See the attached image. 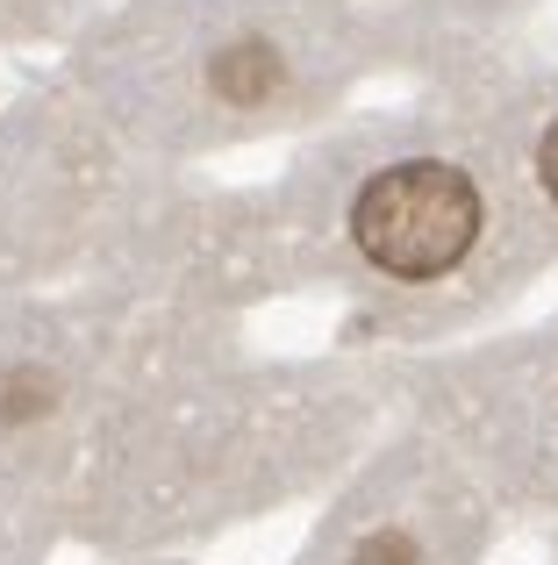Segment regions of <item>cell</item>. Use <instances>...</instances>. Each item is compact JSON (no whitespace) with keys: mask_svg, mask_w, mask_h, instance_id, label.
Here are the masks:
<instances>
[{"mask_svg":"<svg viewBox=\"0 0 558 565\" xmlns=\"http://www.w3.org/2000/svg\"><path fill=\"white\" fill-rule=\"evenodd\" d=\"M266 193L287 287L351 294V344H465L558 265L487 72L330 122Z\"/></svg>","mask_w":558,"mask_h":565,"instance_id":"obj_1","label":"cell"},{"mask_svg":"<svg viewBox=\"0 0 558 565\" xmlns=\"http://www.w3.org/2000/svg\"><path fill=\"white\" fill-rule=\"evenodd\" d=\"M394 408V365H244L201 344L137 386L94 472L57 501V537L100 552L208 537L336 480Z\"/></svg>","mask_w":558,"mask_h":565,"instance_id":"obj_2","label":"cell"},{"mask_svg":"<svg viewBox=\"0 0 558 565\" xmlns=\"http://www.w3.org/2000/svg\"><path fill=\"white\" fill-rule=\"evenodd\" d=\"M373 65L351 0H137L72 43L65 94L122 158L186 172L208 151L330 122Z\"/></svg>","mask_w":558,"mask_h":565,"instance_id":"obj_3","label":"cell"},{"mask_svg":"<svg viewBox=\"0 0 558 565\" xmlns=\"http://www.w3.org/2000/svg\"><path fill=\"white\" fill-rule=\"evenodd\" d=\"M223 337L229 322L158 316L94 287L0 294V494L57 515L137 386Z\"/></svg>","mask_w":558,"mask_h":565,"instance_id":"obj_4","label":"cell"},{"mask_svg":"<svg viewBox=\"0 0 558 565\" xmlns=\"http://www.w3.org/2000/svg\"><path fill=\"white\" fill-rule=\"evenodd\" d=\"M394 408L430 429L502 515H558V316L394 359Z\"/></svg>","mask_w":558,"mask_h":565,"instance_id":"obj_5","label":"cell"},{"mask_svg":"<svg viewBox=\"0 0 558 565\" xmlns=\"http://www.w3.org/2000/svg\"><path fill=\"white\" fill-rule=\"evenodd\" d=\"M502 509L422 423L365 444L287 565H487Z\"/></svg>","mask_w":558,"mask_h":565,"instance_id":"obj_6","label":"cell"},{"mask_svg":"<svg viewBox=\"0 0 558 565\" xmlns=\"http://www.w3.org/2000/svg\"><path fill=\"white\" fill-rule=\"evenodd\" d=\"M129 172L137 158L115 151L65 86L0 115V294L79 279Z\"/></svg>","mask_w":558,"mask_h":565,"instance_id":"obj_7","label":"cell"},{"mask_svg":"<svg viewBox=\"0 0 558 565\" xmlns=\"http://www.w3.org/2000/svg\"><path fill=\"white\" fill-rule=\"evenodd\" d=\"M494 100H502V122H508V151H516L523 193H530L537 222L551 236V258H558V57H508V65H487Z\"/></svg>","mask_w":558,"mask_h":565,"instance_id":"obj_8","label":"cell"},{"mask_svg":"<svg viewBox=\"0 0 558 565\" xmlns=\"http://www.w3.org/2000/svg\"><path fill=\"white\" fill-rule=\"evenodd\" d=\"M57 544V515L43 501L0 494V565H43Z\"/></svg>","mask_w":558,"mask_h":565,"instance_id":"obj_9","label":"cell"},{"mask_svg":"<svg viewBox=\"0 0 558 565\" xmlns=\"http://www.w3.org/2000/svg\"><path fill=\"white\" fill-rule=\"evenodd\" d=\"M129 565H180V558H129Z\"/></svg>","mask_w":558,"mask_h":565,"instance_id":"obj_10","label":"cell"},{"mask_svg":"<svg viewBox=\"0 0 558 565\" xmlns=\"http://www.w3.org/2000/svg\"><path fill=\"white\" fill-rule=\"evenodd\" d=\"M551 565H558V558H551Z\"/></svg>","mask_w":558,"mask_h":565,"instance_id":"obj_11","label":"cell"}]
</instances>
